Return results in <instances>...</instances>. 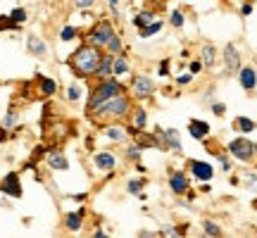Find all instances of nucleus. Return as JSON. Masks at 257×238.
Here are the masks:
<instances>
[{
	"label": "nucleus",
	"instance_id": "27",
	"mask_svg": "<svg viewBox=\"0 0 257 238\" xmlns=\"http://www.w3.org/2000/svg\"><path fill=\"white\" fill-rule=\"evenodd\" d=\"M10 17H12V22H17V24H24V22H27V10L15 8L12 12H10Z\"/></svg>",
	"mask_w": 257,
	"mask_h": 238
},
{
	"label": "nucleus",
	"instance_id": "30",
	"mask_svg": "<svg viewBox=\"0 0 257 238\" xmlns=\"http://www.w3.org/2000/svg\"><path fill=\"white\" fill-rule=\"evenodd\" d=\"M79 98H81V88H79V86H76V83H72V86H69V88H67V100L76 102V100H79Z\"/></svg>",
	"mask_w": 257,
	"mask_h": 238
},
{
	"label": "nucleus",
	"instance_id": "38",
	"mask_svg": "<svg viewBox=\"0 0 257 238\" xmlns=\"http://www.w3.org/2000/svg\"><path fill=\"white\" fill-rule=\"evenodd\" d=\"M176 81L181 83V86H186V83H191V74H181V76H179Z\"/></svg>",
	"mask_w": 257,
	"mask_h": 238
},
{
	"label": "nucleus",
	"instance_id": "29",
	"mask_svg": "<svg viewBox=\"0 0 257 238\" xmlns=\"http://www.w3.org/2000/svg\"><path fill=\"white\" fill-rule=\"evenodd\" d=\"M202 60H205V67H212L214 64V48L212 46L202 48Z\"/></svg>",
	"mask_w": 257,
	"mask_h": 238
},
{
	"label": "nucleus",
	"instance_id": "6",
	"mask_svg": "<svg viewBox=\"0 0 257 238\" xmlns=\"http://www.w3.org/2000/svg\"><path fill=\"white\" fill-rule=\"evenodd\" d=\"M0 191L5 195H12V198H22V183H19V176L12 172L8 174L3 181H0Z\"/></svg>",
	"mask_w": 257,
	"mask_h": 238
},
{
	"label": "nucleus",
	"instance_id": "23",
	"mask_svg": "<svg viewBox=\"0 0 257 238\" xmlns=\"http://www.w3.org/2000/svg\"><path fill=\"white\" fill-rule=\"evenodd\" d=\"M146 124H148V112L138 107V110L134 112V127H136V129H146Z\"/></svg>",
	"mask_w": 257,
	"mask_h": 238
},
{
	"label": "nucleus",
	"instance_id": "31",
	"mask_svg": "<svg viewBox=\"0 0 257 238\" xmlns=\"http://www.w3.org/2000/svg\"><path fill=\"white\" fill-rule=\"evenodd\" d=\"M150 22H153V12H141V15L136 17V22H134V24H136L138 29H141V27H146V24H150Z\"/></svg>",
	"mask_w": 257,
	"mask_h": 238
},
{
	"label": "nucleus",
	"instance_id": "11",
	"mask_svg": "<svg viewBox=\"0 0 257 238\" xmlns=\"http://www.w3.org/2000/svg\"><path fill=\"white\" fill-rule=\"evenodd\" d=\"M93 162H95L98 169H114V165H117V160H114L112 153H98L93 157Z\"/></svg>",
	"mask_w": 257,
	"mask_h": 238
},
{
	"label": "nucleus",
	"instance_id": "17",
	"mask_svg": "<svg viewBox=\"0 0 257 238\" xmlns=\"http://www.w3.org/2000/svg\"><path fill=\"white\" fill-rule=\"evenodd\" d=\"M188 131H191L193 138H198V141H202V138L207 136V131H210V127L205 124V122H198V119H193L191 127H188Z\"/></svg>",
	"mask_w": 257,
	"mask_h": 238
},
{
	"label": "nucleus",
	"instance_id": "18",
	"mask_svg": "<svg viewBox=\"0 0 257 238\" xmlns=\"http://www.w3.org/2000/svg\"><path fill=\"white\" fill-rule=\"evenodd\" d=\"M160 29H162V22L153 19V22H150L148 27H141V29H138V34H141V38H148V36H155Z\"/></svg>",
	"mask_w": 257,
	"mask_h": 238
},
{
	"label": "nucleus",
	"instance_id": "44",
	"mask_svg": "<svg viewBox=\"0 0 257 238\" xmlns=\"http://www.w3.org/2000/svg\"><path fill=\"white\" fill-rule=\"evenodd\" d=\"M93 236H95V238H105V236H107V233H105V231H100V229H98V231H95V233H93Z\"/></svg>",
	"mask_w": 257,
	"mask_h": 238
},
{
	"label": "nucleus",
	"instance_id": "15",
	"mask_svg": "<svg viewBox=\"0 0 257 238\" xmlns=\"http://www.w3.org/2000/svg\"><path fill=\"white\" fill-rule=\"evenodd\" d=\"M112 64H114V57H112V55H102L100 67H98L95 76H98V79H107V76H112Z\"/></svg>",
	"mask_w": 257,
	"mask_h": 238
},
{
	"label": "nucleus",
	"instance_id": "7",
	"mask_svg": "<svg viewBox=\"0 0 257 238\" xmlns=\"http://www.w3.org/2000/svg\"><path fill=\"white\" fill-rule=\"evenodd\" d=\"M46 162L50 169H57V172H64V169H69V160L60 153V150H48L46 153Z\"/></svg>",
	"mask_w": 257,
	"mask_h": 238
},
{
	"label": "nucleus",
	"instance_id": "5",
	"mask_svg": "<svg viewBox=\"0 0 257 238\" xmlns=\"http://www.w3.org/2000/svg\"><path fill=\"white\" fill-rule=\"evenodd\" d=\"M229 153L233 157L243 160V162H248L250 157H252V153H255V146L250 143L248 138H236V141H231L229 143Z\"/></svg>",
	"mask_w": 257,
	"mask_h": 238
},
{
	"label": "nucleus",
	"instance_id": "36",
	"mask_svg": "<svg viewBox=\"0 0 257 238\" xmlns=\"http://www.w3.org/2000/svg\"><path fill=\"white\" fill-rule=\"evenodd\" d=\"M245 181H248V186L252 191H257V176L255 174H245Z\"/></svg>",
	"mask_w": 257,
	"mask_h": 238
},
{
	"label": "nucleus",
	"instance_id": "21",
	"mask_svg": "<svg viewBox=\"0 0 257 238\" xmlns=\"http://www.w3.org/2000/svg\"><path fill=\"white\" fill-rule=\"evenodd\" d=\"M105 48H107V53H110V55H119V53H121V38L114 34V36L107 41V46H105Z\"/></svg>",
	"mask_w": 257,
	"mask_h": 238
},
{
	"label": "nucleus",
	"instance_id": "34",
	"mask_svg": "<svg viewBox=\"0 0 257 238\" xmlns=\"http://www.w3.org/2000/svg\"><path fill=\"white\" fill-rule=\"evenodd\" d=\"M172 24H174V27H184V15H181V12H174V15H172Z\"/></svg>",
	"mask_w": 257,
	"mask_h": 238
},
{
	"label": "nucleus",
	"instance_id": "26",
	"mask_svg": "<svg viewBox=\"0 0 257 238\" xmlns=\"http://www.w3.org/2000/svg\"><path fill=\"white\" fill-rule=\"evenodd\" d=\"M17 119H19L17 110H10L8 114H5V119H3V129H5V131H8V129H12L15 124H17Z\"/></svg>",
	"mask_w": 257,
	"mask_h": 238
},
{
	"label": "nucleus",
	"instance_id": "40",
	"mask_svg": "<svg viewBox=\"0 0 257 238\" xmlns=\"http://www.w3.org/2000/svg\"><path fill=\"white\" fill-rule=\"evenodd\" d=\"M110 10L117 15V12H119V0H110Z\"/></svg>",
	"mask_w": 257,
	"mask_h": 238
},
{
	"label": "nucleus",
	"instance_id": "19",
	"mask_svg": "<svg viewBox=\"0 0 257 238\" xmlns=\"http://www.w3.org/2000/svg\"><path fill=\"white\" fill-rule=\"evenodd\" d=\"M105 136L110 138V141H114V143H119V141L126 138V131H124L121 127H107L105 129Z\"/></svg>",
	"mask_w": 257,
	"mask_h": 238
},
{
	"label": "nucleus",
	"instance_id": "20",
	"mask_svg": "<svg viewBox=\"0 0 257 238\" xmlns=\"http://www.w3.org/2000/svg\"><path fill=\"white\" fill-rule=\"evenodd\" d=\"M38 88H41L43 95H53L57 91V83L53 79H38Z\"/></svg>",
	"mask_w": 257,
	"mask_h": 238
},
{
	"label": "nucleus",
	"instance_id": "10",
	"mask_svg": "<svg viewBox=\"0 0 257 238\" xmlns=\"http://www.w3.org/2000/svg\"><path fill=\"white\" fill-rule=\"evenodd\" d=\"M191 169H193V176H195L198 181H210L212 174H214L207 162H191Z\"/></svg>",
	"mask_w": 257,
	"mask_h": 238
},
{
	"label": "nucleus",
	"instance_id": "43",
	"mask_svg": "<svg viewBox=\"0 0 257 238\" xmlns=\"http://www.w3.org/2000/svg\"><path fill=\"white\" fill-rule=\"evenodd\" d=\"M252 12V5H243V15H250Z\"/></svg>",
	"mask_w": 257,
	"mask_h": 238
},
{
	"label": "nucleus",
	"instance_id": "24",
	"mask_svg": "<svg viewBox=\"0 0 257 238\" xmlns=\"http://www.w3.org/2000/svg\"><path fill=\"white\" fill-rule=\"evenodd\" d=\"M19 24L17 22H12V17H5V15H0V31H17Z\"/></svg>",
	"mask_w": 257,
	"mask_h": 238
},
{
	"label": "nucleus",
	"instance_id": "12",
	"mask_svg": "<svg viewBox=\"0 0 257 238\" xmlns=\"http://www.w3.org/2000/svg\"><path fill=\"white\" fill-rule=\"evenodd\" d=\"M257 83V74L255 69H250V67H245V69H240V86L245 88V91H252Z\"/></svg>",
	"mask_w": 257,
	"mask_h": 238
},
{
	"label": "nucleus",
	"instance_id": "8",
	"mask_svg": "<svg viewBox=\"0 0 257 238\" xmlns=\"http://www.w3.org/2000/svg\"><path fill=\"white\" fill-rule=\"evenodd\" d=\"M153 91H155V83L150 79H146V76H136L134 79V95L136 98H148V95H153Z\"/></svg>",
	"mask_w": 257,
	"mask_h": 238
},
{
	"label": "nucleus",
	"instance_id": "13",
	"mask_svg": "<svg viewBox=\"0 0 257 238\" xmlns=\"http://www.w3.org/2000/svg\"><path fill=\"white\" fill-rule=\"evenodd\" d=\"M27 50H29V53H31V55H36V57H43V55H46V53H48L46 43H43L41 38H36V36H31V38H29Z\"/></svg>",
	"mask_w": 257,
	"mask_h": 238
},
{
	"label": "nucleus",
	"instance_id": "16",
	"mask_svg": "<svg viewBox=\"0 0 257 238\" xmlns=\"http://www.w3.org/2000/svg\"><path fill=\"white\" fill-rule=\"evenodd\" d=\"M81 221H83V210L69 212V214H67V219H64V226H67L69 231H79L81 229Z\"/></svg>",
	"mask_w": 257,
	"mask_h": 238
},
{
	"label": "nucleus",
	"instance_id": "32",
	"mask_svg": "<svg viewBox=\"0 0 257 238\" xmlns=\"http://www.w3.org/2000/svg\"><path fill=\"white\" fill-rule=\"evenodd\" d=\"M74 36H76V29L74 27H64L62 31H60V38H62V41H72Z\"/></svg>",
	"mask_w": 257,
	"mask_h": 238
},
{
	"label": "nucleus",
	"instance_id": "2",
	"mask_svg": "<svg viewBox=\"0 0 257 238\" xmlns=\"http://www.w3.org/2000/svg\"><path fill=\"white\" fill-rule=\"evenodd\" d=\"M128 112H131V100H128L124 93H117V95H112L110 100L102 102L100 107L93 112V114H88V117H93L95 122H105V119H121V117H126Z\"/></svg>",
	"mask_w": 257,
	"mask_h": 238
},
{
	"label": "nucleus",
	"instance_id": "41",
	"mask_svg": "<svg viewBox=\"0 0 257 238\" xmlns=\"http://www.w3.org/2000/svg\"><path fill=\"white\" fill-rule=\"evenodd\" d=\"M202 69V64L200 62H191V74H198Z\"/></svg>",
	"mask_w": 257,
	"mask_h": 238
},
{
	"label": "nucleus",
	"instance_id": "39",
	"mask_svg": "<svg viewBox=\"0 0 257 238\" xmlns=\"http://www.w3.org/2000/svg\"><path fill=\"white\" fill-rule=\"evenodd\" d=\"M76 5H79L81 10H86V8H91L93 5V0H76Z\"/></svg>",
	"mask_w": 257,
	"mask_h": 238
},
{
	"label": "nucleus",
	"instance_id": "37",
	"mask_svg": "<svg viewBox=\"0 0 257 238\" xmlns=\"http://www.w3.org/2000/svg\"><path fill=\"white\" fill-rule=\"evenodd\" d=\"M224 110H226L224 102H214V105H212V112H214V114H224Z\"/></svg>",
	"mask_w": 257,
	"mask_h": 238
},
{
	"label": "nucleus",
	"instance_id": "35",
	"mask_svg": "<svg viewBox=\"0 0 257 238\" xmlns=\"http://www.w3.org/2000/svg\"><path fill=\"white\" fill-rule=\"evenodd\" d=\"M141 186H143V181L134 179V181H128V191H131V193H138V191H141Z\"/></svg>",
	"mask_w": 257,
	"mask_h": 238
},
{
	"label": "nucleus",
	"instance_id": "42",
	"mask_svg": "<svg viewBox=\"0 0 257 238\" xmlns=\"http://www.w3.org/2000/svg\"><path fill=\"white\" fill-rule=\"evenodd\" d=\"M160 74H162V76H167V74H169V67H167V64H160Z\"/></svg>",
	"mask_w": 257,
	"mask_h": 238
},
{
	"label": "nucleus",
	"instance_id": "28",
	"mask_svg": "<svg viewBox=\"0 0 257 238\" xmlns=\"http://www.w3.org/2000/svg\"><path fill=\"white\" fill-rule=\"evenodd\" d=\"M202 229H205V233H207V236H212V238L221 236V229L214 224V221H202Z\"/></svg>",
	"mask_w": 257,
	"mask_h": 238
},
{
	"label": "nucleus",
	"instance_id": "22",
	"mask_svg": "<svg viewBox=\"0 0 257 238\" xmlns=\"http://www.w3.org/2000/svg\"><path fill=\"white\" fill-rule=\"evenodd\" d=\"M233 127L238 129V131H243V134H250V131L255 129V122H250L248 117H238V119H236V124H233Z\"/></svg>",
	"mask_w": 257,
	"mask_h": 238
},
{
	"label": "nucleus",
	"instance_id": "14",
	"mask_svg": "<svg viewBox=\"0 0 257 238\" xmlns=\"http://www.w3.org/2000/svg\"><path fill=\"white\" fill-rule=\"evenodd\" d=\"M172 191L176 193V195H184L186 191H188V179H186L184 174H179V172H176V174H172Z\"/></svg>",
	"mask_w": 257,
	"mask_h": 238
},
{
	"label": "nucleus",
	"instance_id": "9",
	"mask_svg": "<svg viewBox=\"0 0 257 238\" xmlns=\"http://www.w3.org/2000/svg\"><path fill=\"white\" fill-rule=\"evenodd\" d=\"M224 62H226V69H229V72L240 69V55H238V50H236L233 43H229V46L224 48Z\"/></svg>",
	"mask_w": 257,
	"mask_h": 238
},
{
	"label": "nucleus",
	"instance_id": "4",
	"mask_svg": "<svg viewBox=\"0 0 257 238\" xmlns=\"http://www.w3.org/2000/svg\"><path fill=\"white\" fill-rule=\"evenodd\" d=\"M112 36H114V27H112V22H98V24L88 31L86 43H91V46H95V48H105Z\"/></svg>",
	"mask_w": 257,
	"mask_h": 238
},
{
	"label": "nucleus",
	"instance_id": "25",
	"mask_svg": "<svg viewBox=\"0 0 257 238\" xmlns=\"http://www.w3.org/2000/svg\"><path fill=\"white\" fill-rule=\"evenodd\" d=\"M128 72V64H126V57H117L114 60V64H112V74H126Z\"/></svg>",
	"mask_w": 257,
	"mask_h": 238
},
{
	"label": "nucleus",
	"instance_id": "33",
	"mask_svg": "<svg viewBox=\"0 0 257 238\" xmlns=\"http://www.w3.org/2000/svg\"><path fill=\"white\" fill-rule=\"evenodd\" d=\"M138 155H141V146L126 148V157H128V160H138Z\"/></svg>",
	"mask_w": 257,
	"mask_h": 238
},
{
	"label": "nucleus",
	"instance_id": "3",
	"mask_svg": "<svg viewBox=\"0 0 257 238\" xmlns=\"http://www.w3.org/2000/svg\"><path fill=\"white\" fill-rule=\"evenodd\" d=\"M117 93H124V86H121L119 81H114V79H100V83L93 88L91 98H88V107H86V112L88 114H93V112L100 107L105 100H110L112 95H117Z\"/></svg>",
	"mask_w": 257,
	"mask_h": 238
},
{
	"label": "nucleus",
	"instance_id": "1",
	"mask_svg": "<svg viewBox=\"0 0 257 238\" xmlns=\"http://www.w3.org/2000/svg\"><path fill=\"white\" fill-rule=\"evenodd\" d=\"M100 60H102V53L100 48L91 46V43H86V46L76 48L72 53V57L67 60L69 67H72V72L79 76V79H88V76H95L98 72V67H100Z\"/></svg>",
	"mask_w": 257,
	"mask_h": 238
}]
</instances>
